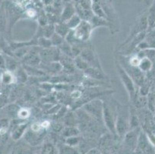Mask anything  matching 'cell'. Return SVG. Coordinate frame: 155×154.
<instances>
[{"label": "cell", "instance_id": "cell-20", "mask_svg": "<svg viewBox=\"0 0 155 154\" xmlns=\"http://www.w3.org/2000/svg\"><path fill=\"white\" fill-rule=\"evenodd\" d=\"M90 22L92 25L94 29L95 28L97 27H103V26H107V27H110V21L107 20V19H103V18H101V17L96 16V15H94L91 20L90 21Z\"/></svg>", "mask_w": 155, "mask_h": 154}, {"label": "cell", "instance_id": "cell-7", "mask_svg": "<svg viewBox=\"0 0 155 154\" xmlns=\"http://www.w3.org/2000/svg\"><path fill=\"white\" fill-rule=\"evenodd\" d=\"M94 28L89 21L82 20L80 25L73 29V36L77 41L82 42H87L90 40Z\"/></svg>", "mask_w": 155, "mask_h": 154}, {"label": "cell", "instance_id": "cell-15", "mask_svg": "<svg viewBox=\"0 0 155 154\" xmlns=\"http://www.w3.org/2000/svg\"><path fill=\"white\" fill-rule=\"evenodd\" d=\"M76 13L75 7L71 2L66 3L64 8H63L61 15H60V22H66L71 18L73 15H74Z\"/></svg>", "mask_w": 155, "mask_h": 154}, {"label": "cell", "instance_id": "cell-34", "mask_svg": "<svg viewBox=\"0 0 155 154\" xmlns=\"http://www.w3.org/2000/svg\"><path fill=\"white\" fill-rule=\"evenodd\" d=\"M80 143V138L79 136H73V137H69L65 139V143L68 145V146H72V147H75L78 146Z\"/></svg>", "mask_w": 155, "mask_h": 154}, {"label": "cell", "instance_id": "cell-16", "mask_svg": "<svg viewBox=\"0 0 155 154\" xmlns=\"http://www.w3.org/2000/svg\"><path fill=\"white\" fill-rule=\"evenodd\" d=\"M61 134L63 137L66 138L77 136L80 135V130L76 126H67L63 127V130L61 131Z\"/></svg>", "mask_w": 155, "mask_h": 154}, {"label": "cell", "instance_id": "cell-37", "mask_svg": "<svg viewBox=\"0 0 155 154\" xmlns=\"http://www.w3.org/2000/svg\"><path fill=\"white\" fill-rule=\"evenodd\" d=\"M53 129V131L56 133H61V131L63 129V125L60 123H51V126H50Z\"/></svg>", "mask_w": 155, "mask_h": 154}, {"label": "cell", "instance_id": "cell-11", "mask_svg": "<svg viewBox=\"0 0 155 154\" xmlns=\"http://www.w3.org/2000/svg\"><path fill=\"white\" fill-rule=\"evenodd\" d=\"M36 48H37V46L32 47L29 53L22 58V62L23 65L31 66H37L40 65L42 61L39 54V51H36Z\"/></svg>", "mask_w": 155, "mask_h": 154}, {"label": "cell", "instance_id": "cell-3", "mask_svg": "<svg viewBox=\"0 0 155 154\" xmlns=\"http://www.w3.org/2000/svg\"><path fill=\"white\" fill-rule=\"evenodd\" d=\"M116 70L120 79L121 83H123L124 87H125L127 93L129 96L130 101H133L137 94V87L134 80L129 76L126 70L123 68V66L120 64L119 62L116 63Z\"/></svg>", "mask_w": 155, "mask_h": 154}, {"label": "cell", "instance_id": "cell-29", "mask_svg": "<svg viewBox=\"0 0 155 154\" xmlns=\"http://www.w3.org/2000/svg\"><path fill=\"white\" fill-rule=\"evenodd\" d=\"M59 154H80V152L74 147L68 146L66 143L61 144V146L58 147Z\"/></svg>", "mask_w": 155, "mask_h": 154}, {"label": "cell", "instance_id": "cell-30", "mask_svg": "<svg viewBox=\"0 0 155 154\" xmlns=\"http://www.w3.org/2000/svg\"><path fill=\"white\" fill-rule=\"evenodd\" d=\"M37 46L41 49H47L53 46L50 39L44 37V36H40L37 39Z\"/></svg>", "mask_w": 155, "mask_h": 154}, {"label": "cell", "instance_id": "cell-14", "mask_svg": "<svg viewBox=\"0 0 155 154\" xmlns=\"http://www.w3.org/2000/svg\"><path fill=\"white\" fill-rule=\"evenodd\" d=\"M29 123L22 122L15 125L11 131V137L13 140H19L24 136L26 132L29 128Z\"/></svg>", "mask_w": 155, "mask_h": 154}, {"label": "cell", "instance_id": "cell-25", "mask_svg": "<svg viewBox=\"0 0 155 154\" xmlns=\"http://www.w3.org/2000/svg\"><path fill=\"white\" fill-rule=\"evenodd\" d=\"M5 68L7 69V70L9 71L13 72L17 70L18 68L19 67V63L17 62V60L14 58L11 57V56H8L7 57L5 58Z\"/></svg>", "mask_w": 155, "mask_h": 154}, {"label": "cell", "instance_id": "cell-1", "mask_svg": "<svg viewBox=\"0 0 155 154\" xmlns=\"http://www.w3.org/2000/svg\"><path fill=\"white\" fill-rule=\"evenodd\" d=\"M103 121L108 130L113 134L116 133V119L117 114L118 102L103 100Z\"/></svg>", "mask_w": 155, "mask_h": 154}, {"label": "cell", "instance_id": "cell-31", "mask_svg": "<svg viewBox=\"0 0 155 154\" xmlns=\"http://www.w3.org/2000/svg\"><path fill=\"white\" fill-rule=\"evenodd\" d=\"M50 40H51L53 46H54V47H60L63 42H64L65 39L62 37L61 36H60L59 34L55 32L53 36L50 37Z\"/></svg>", "mask_w": 155, "mask_h": 154}, {"label": "cell", "instance_id": "cell-35", "mask_svg": "<svg viewBox=\"0 0 155 154\" xmlns=\"http://www.w3.org/2000/svg\"><path fill=\"white\" fill-rule=\"evenodd\" d=\"M20 107L16 104H11L6 107V112L9 113L10 116H17V113L19 112Z\"/></svg>", "mask_w": 155, "mask_h": 154}, {"label": "cell", "instance_id": "cell-26", "mask_svg": "<svg viewBox=\"0 0 155 154\" xmlns=\"http://www.w3.org/2000/svg\"><path fill=\"white\" fill-rule=\"evenodd\" d=\"M40 154H59V152L52 143L46 142L42 146Z\"/></svg>", "mask_w": 155, "mask_h": 154}, {"label": "cell", "instance_id": "cell-43", "mask_svg": "<svg viewBox=\"0 0 155 154\" xmlns=\"http://www.w3.org/2000/svg\"><path fill=\"white\" fill-rule=\"evenodd\" d=\"M62 1H63L65 3H68V2H71L73 0H62Z\"/></svg>", "mask_w": 155, "mask_h": 154}, {"label": "cell", "instance_id": "cell-36", "mask_svg": "<svg viewBox=\"0 0 155 154\" xmlns=\"http://www.w3.org/2000/svg\"><path fill=\"white\" fill-rule=\"evenodd\" d=\"M64 120L67 126H75V120H77L72 113L68 112L64 116Z\"/></svg>", "mask_w": 155, "mask_h": 154}, {"label": "cell", "instance_id": "cell-41", "mask_svg": "<svg viewBox=\"0 0 155 154\" xmlns=\"http://www.w3.org/2000/svg\"><path fill=\"white\" fill-rule=\"evenodd\" d=\"M148 104L150 103L149 108H153V111H155V97L151 100H148Z\"/></svg>", "mask_w": 155, "mask_h": 154}, {"label": "cell", "instance_id": "cell-4", "mask_svg": "<svg viewBox=\"0 0 155 154\" xmlns=\"http://www.w3.org/2000/svg\"><path fill=\"white\" fill-rule=\"evenodd\" d=\"M76 13L82 20H91L94 14L92 10V0H73Z\"/></svg>", "mask_w": 155, "mask_h": 154}, {"label": "cell", "instance_id": "cell-19", "mask_svg": "<svg viewBox=\"0 0 155 154\" xmlns=\"http://www.w3.org/2000/svg\"><path fill=\"white\" fill-rule=\"evenodd\" d=\"M153 62L150 60V59L147 57H143L140 59V61L139 65H138V68L140 69L141 72L144 73H148V72L151 71L153 69Z\"/></svg>", "mask_w": 155, "mask_h": 154}, {"label": "cell", "instance_id": "cell-22", "mask_svg": "<svg viewBox=\"0 0 155 154\" xmlns=\"http://www.w3.org/2000/svg\"><path fill=\"white\" fill-rule=\"evenodd\" d=\"M15 76L16 79V83H24L28 80V74L22 66H19L17 70H15Z\"/></svg>", "mask_w": 155, "mask_h": 154}, {"label": "cell", "instance_id": "cell-39", "mask_svg": "<svg viewBox=\"0 0 155 154\" xmlns=\"http://www.w3.org/2000/svg\"><path fill=\"white\" fill-rule=\"evenodd\" d=\"M26 13H27L28 16L31 17V18H34V17L36 15V12L34 10V9H32V8L29 9Z\"/></svg>", "mask_w": 155, "mask_h": 154}, {"label": "cell", "instance_id": "cell-40", "mask_svg": "<svg viewBox=\"0 0 155 154\" xmlns=\"http://www.w3.org/2000/svg\"><path fill=\"white\" fill-rule=\"evenodd\" d=\"M5 58L0 55V69H5Z\"/></svg>", "mask_w": 155, "mask_h": 154}, {"label": "cell", "instance_id": "cell-21", "mask_svg": "<svg viewBox=\"0 0 155 154\" xmlns=\"http://www.w3.org/2000/svg\"><path fill=\"white\" fill-rule=\"evenodd\" d=\"M70 31V29H69L68 26H67V24L65 23V22H56L55 24V32L59 34L60 36H61L64 39H66Z\"/></svg>", "mask_w": 155, "mask_h": 154}, {"label": "cell", "instance_id": "cell-45", "mask_svg": "<svg viewBox=\"0 0 155 154\" xmlns=\"http://www.w3.org/2000/svg\"><path fill=\"white\" fill-rule=\"evenodd\" d=\"M153 28H155V23H154V26H153Z\"/></svg>", "mask_w": 155, "mask_h": 154}, {"label": "cell", "instance_id": "cell-8", "mask_svg": "<svg viewBox=\"0 0 155 154\" xmlns=\"http://www.w3.org/2000/svg\"><path fill=\"white\" fill-rule=\"evenodd\" d=\"M39 54L40 56V59H41V61L46 63L60 62V59L62 56V53L59 48L54 47V46L47 48V49H41L40 48Z\"/></svg>", "mask_w": 155, "mask_h": 154}, {"label": "cell", "instance_id": "cell-6", "mask_svg": "<svg viewBox=\"0 0 155 154\" xmlns=\"http://www.w3.org/2000/svg\"><path fill=\"white\" fill-rule=\"evenodd\" d=\"M141 127L130 129L124 136V146L126 154H131L137 147L138 139L141 132Z\"/></svg>", "mask_w": 155, "mask_h": 154}, {"label": "cell", "instance_id": "cell-12", "mask_svg": "<svg viewBox=\"0 0 155 154\" xmlns=\"http://www.w3.org/2000/svg\"><path fill=\"white\" fill-rule=\"evenodd\" d=\"M46 132L47 129H43L39 132H34L29 128L24 135V137L31 146H36L43 140V139H44Z\"/></svg>", "mask_w": 155, "mask_h": 154}, {"label": "cell", "instance_id": "cell-10", "mask_svg": "<svg viewBox=\"0 0 155 154\" xmlns=\"http://www.w3.org/2000/svg\"><path fill=\"white\" fill-rule=\"evenodd\" d=\"M137 148L140 149L143 154H154V146L150 142L146 133L143 130H141L139 136Z\"/></svg>", "mask_w": 155, "mask_h": 154}, {"label": "cell", "instance_id": "cell-17", "mask_svg": "<svg viewBox=\"0 0 155 154\" xmlns=\"http://www.w3.org/2000/svg\"><path fill=\"white\" fill-rule=\"evenodd\" d=\"M22 66L27 73L28 76H32V77H43L46 75V72L44 70L42 69L41 70L38 69L36 66H26V65H22Z\"/></svg>", "mask_w": 155, "mask_h": 154}, {"label": "cell", "instance_id": "cell-38", "mask_svg": "<svg viewBox=\"0 0 155 154\" xmlns=\"http://www.w3.org/2000/svg\"><path fill=\"white\" fill-rule=\"evenodd\" d=\"M82 96H83V93L82 92H81V90H73V91L71 93V94H70V97H71L72 99H73V100H77L81 99Z\"/></svg>", "mask_w": 155, "mask_h": 154}, {"label": "cell", "instance_id": "cell-42", "mask_svg": "<svg viewBox=\"0 0 155 154\" xmlns=\"http://www.w3.org/2000/svg\"><path fill=\"white\" fill-rule=\"evenodd\" d=\"M131 154H143V152H142L141 150H140V149H138V148H137L136 149H135L134 151L133 152H132Z\"/></svg>", "mask_w": 155, "mask_h": 154}, {"label": "cell", "instance_id": "cell-28", "mask_svg": "<svg viewBox=\"0 0 155 154\" xmlns=\"http://www.w3.org/2000/svg\"><path fill=\"white\" fill-rule=\"evenodd\" d=\"M41 32L42 36L48 38V39H50V37L55 33V25H53V24H47L44 26H42Z\"/></svg>", "mask_w": 155, "mask_h": 154}, {"label": "cell", "instance_id": "cell-33", "mask_svg": "<svg viewBox=\"0 0 155 154\" xmlns=\"http://www.w3.org/2000/svg\"><path fill=\"white\" fill-rule=\"evenodd\" d=\"M9 125H10V122L8 119L2 118L0 120V134L1 135L3 136L6 133Z\"/></svg>", "mask_w": 155, "mask_h": 154}, {"label": "cell", "instance_id": "cell-18", "mask_svg": "<svg viewBox=\"0 0 155 154\" xmlns=\"http://www.w3.org/2000/svg\"><path fill=\"white\" fill-rule=\"evenodd\" d=\"M143 41L147 44V49H155V28L150 29V30L147 32Z\"/></svg>", "mask_w": 155, "mask_h": 154}, {"label": "cell", "instance_id": "cell-9", "mask_svg": "<svg viewBox=\"0 0 155 154\" xmlns=\"http://www.w3.org/2000/svg\"><path fill=\"white\" fill-rule=\"evenodd\" d=\"M80 56L84 60H86L89 63V65L92 66V67H97L100 68V69H102L99 59L97 57V55L96 54V53L93 50V49L91 47L87 46V47L84 48L81 50V53H80Z\"/></svg>", "mask_w": 155, "mask_h": 154}, {"label": "cell", "instance_id": "cell-27", "mask_svg": "<svg viewBox=\"0 0 155 154\" xmlns=\"http://www.w3.org/2000/svg\"><path fill=\"white\" fill-rule=\"evenodd\" d=\"M81 21H82L81 18H80L77 14H75V15H73V16H72L67 22H65V23L67 24V25L68 26V28L70 30H73V29H75L76 28L80 25Z\"/></svg>", "mask_w": 155, "mask_h": 154}, {"label": "cell", "instance_id": "cell-24", "mask_svg": "<svg viewBox=\"0 0 155 154\" xmlns=\"http://www.w3.org/2000/svg\"><path fill=\"white\" fill-rule=\"evenodd\" d=\"M73 62H74V66H75L76 69H77L79 70L85 71L89 67H91L89 63L86 60H84L80 56H78L74 58L73 59Z\"/></svg>", "mask_w": 155, "mask_h": 154}, {"label": "cell", "instance_id": "cell-44", "mask_svg": "<svg viewBox=\"0 0 155 154\" xmlns=\"http://www.w3.org/2000/svg\"><path fill=\"white\" fill-rule=\"evenodd\" d=\"M153 120H154V122H155V113H154V115H153Z\"/></svg>", "mask_w": 155, "mask_h": 154}, {"label": "cell", "instance_id": "cell-23", "mask_svg": "<svg viewBox=\"0 0 155 154\" xmlns=\"http://www.w3.org/2000/svg\"><path fill=\"white\" fill-rule=\"evenodd\" d=\"M1 81L3 84L9 85L16 83V79H15V74H13L12 72L7 70V71L2 73V76H1Z\"/></svg>", "mask_w": 155, "mask_h": 154}, {"label": "cell", "instance_id": "cell-32", "mask_svg": "<svg viewBox=\"0 0 155 154\" xmlns=\"http://www.w3.org/2000/svg\"><path fill=\"white\" fill-rule=\"evenodd\" d=\"M30 110L28 108H26V107H22V108L19 109V112L17 113V117L21 120H26L30 116Z\"/></svg>", "mask_w": 155, "mask_h": 154}, {"label": "cell", "instance_id": "cell-5", "mask_svg": "<svg viewBox=\"0 0 155 154\" xmlns=\"http://www.w3.org/2000/svg\"><path fill=\"white\" fill-rule=\"evenodd\" d=\"M103 100L97 98L91 100L83 106V110L85 111L86 113L93 119H95L96 120L103 121Z\"/></svg>", "mask_w": 155, "mask_h": 154}, {"label": "cell", "instance_id": "cell-2", "mask_svg": "<svg viewBox=\"0 0 155 154\" xmlns=\"http://www.w3.org/2000/svg\"><path fill=\"white\" fill-rule=\"evenodd\" d=\"M129 130L130 107L119 103L116 119V133L120 137H124Z\"/></svg>", "mask_w": 155, "mask_h": 154}, {"label": "cell", "instance_id": "cell-13", "mask_svg": "<svg viewBox=\"0 0 155 154\" xmlns=\"http://www.w3.org/2000/svg\"><path fill=\"white\" fill-rule=\"evenodd\" d=\"M84 73L85 77L93 79V80H100V81H107L110 80L107 75L104 72L103 69H100V68L91 66L85 71H84Z\"/></svg>", "mask_w": 155, "mask_h": 154}]
</instances>
